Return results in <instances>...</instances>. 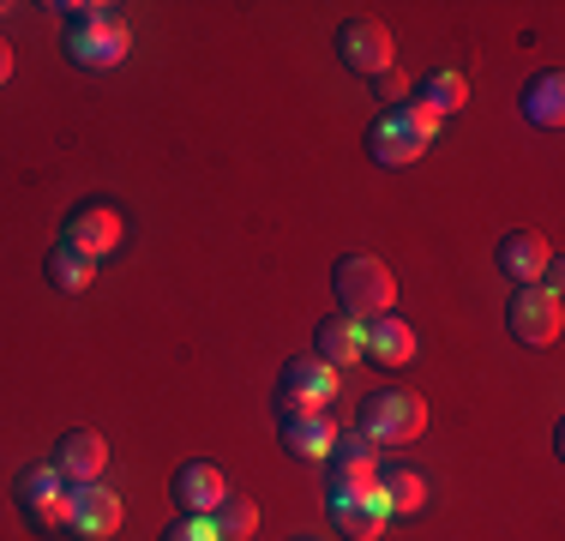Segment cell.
Listing matches in <instances>:
<instances>
[{
	"label": "cell",
	"mask_w": 565,
	"mask_h": 541,
	"mask_svg": "<svg viewBox=\"0 0 565 541\" xmlns=\"http://www.w3.org/2000/svg\"><path fill=\"white\" fill-rule=\"evenodd\" d=\"M439 127H446V120H439L427 103L409 97V103L385 108V115L367 127V157L385 162V169H409V162L427 157V145L439 139Z\"/></svg>",
	"instance_id": "obj_1"
},
{
	"label": "cell",
	"mask_w": 565,
	"mask_h": 541,
	"mask_svg": "<svg viewBox=\"0 0 565 541\" xmlns=\"http://www.w3.org/2000/svg\"><path fill=\"white\" fill-rule=\"evenodd\" d=\"M331 295H338V314L349 319H385L397 307V277L373 253H343L331 265Z\"/></svg>",
	"instance_id": "obj_2"
},
{
	"label": "cell",
	"mask_w": 565,
	"mask_h": 541,
	"mask_svg": "<svg viewBox=\"0 0 565 541\" xmlns=\"http://www.w3.org/2000/svg\"><path fill=\"white\" fill-rule=\"evenodd\" d=\"M12 499H19L24 523H31L36 535L73 530V481H66L55 464H31L19 481H12Z\"/></svg>",
	"instance_id": "obj_3"
},
{
	"label": "cell",
	"mask_w": 565,
	"mask_h": 541,
	"mask_svg": "<svg viewBox=\"0 0 565 541\" xmlns=\"http://www.w3.org/2000/svg\"><path fill=\"white\" fill-rule=\"evenodd\" d=\"M427 427V403L415 391H373L355 410V433L367 445H409Z\"/></svg>",
	"instance_id": "obj_4"
},
{
	"label": "cell",
	"mask_w": 565,
	"mask_h": 541,
	"mask_svg": "<svg viewBox=\"0 0 565 541\" xmlns=\"http://www.w3.org/2000/svg\"><path fill=\"white\" fill-rule=\"evenodd\" d=\"M282 422H301V415H326L331 410V397H338V373L326 368V361H313V356H295L289 368H282Z\"/></svg>",
	"instance_id": "obj_5"
},
{
	"label": "cell",
	"mask_w": 565,
	"mask_h": 541,
	"mask_svg": "<svg viewBox=\"0 0 565 541\" xmlns=\"http://www.w3.org/2000/svg\"><path fill=\"white\" fill-rule=\"evenodd\" d=\"M559 325H565V307H559V295L554 289H518L505 301V331L518 337L523 349H547V343H559Z\"/></svg>",
	"instance_id": "obj_6"
},
{
	"label": "cell",
	"mask_w": 565,
	"mask_h": 541,
	"mask_svg": "<svg viewBox=\"0 0 565 541\" xmlns=\"http://www.w3.org/2000/svg\"><path fill=\"white\" fill-rule=\"evenodd\" d=\"M392 54H397L392 49V31H385L380 19H343L338 24V61L355 78H380L385 66H397Z\"/></svg>",
	"instance_id": "obj_7"
},
{
	"label": "cell",
	"mask_w": 565,
	"mask_h": 541,
	"mask_svg": "<svg viewBox=\"0 0 565 541\" xmlns=\"http://www.w3.org/2000/svg\"><path fill=\"white\" fill-rule=\"evenodd\" d=\"M120 211L115 205H103V199H85V205H73L66 211V229H61V241L66 247H78L85 259H109V253L120 247Z\"/></svg>",
	"instance_id": "obj_8"
},
{
	"label": "cell",
	"mask_w": 565,
	"mask_h": 541,
	"mask_svg": "<svg viewBox=\"0 0 565 541\" xmlns=\"http://www.w3.org/2000/svg\"><path fill=\"white\" fill-rule=\"evenodd\" d=\"M493 265H500V277H511L518 289H535V283L547 277V265H554V247H547L542 229H505L500 247H493Z\"/></svg>",
	"instance_id": "obj_9"
},
{
	"label": "cell",
	"mask_w": 565,
	"mask_h": 541,
	"mask_svg": "<svg viewBox=\"0 0 565 541\" xmlns=\"http://www.w3.org/2000/svg\"><path fill=\"white\" fill-rule=\"evenodd\" d=\"M331 506V523L349 535V541H373L385 530V518H392V499H385V487H361V494H326Z\"/></svg>",
	"instance_id": "obj_10"
},
{
	"label": "cell",
	"mask_w": 565,
	"mask_h": 541,
	"mask_svg": "<svg viewBox=\"0 0 565 541\" xmlns=\"http://www.w3.org/2000/svg\"><path fill=\"white\" fill-rule=\"evenodd\" d=\"M223 494H228V476L217 464H181L169 476V499H174L181 518H211V511L223 506Z\"/></svg>",
	"instance_id": "obj_11"
},
{
	"label": "cell",
	"mask_w": 565,
	"mask_h": 541,
	"mask_svg": "<svg viewBox=\"0 0 565 541\" xmlns=\"http://www.w3.org/2000/svg\"><path fill=\"white\" fill-rule=\"evenodd\" d=\"M127 49H132L127 19H103V24H90V31H66V54H73L78 66H90V73L120 66V61H127Z\"/></svg>",
	"instance_id": "obj_12"
},
{
	"label": "cell",
	"mask_w": 565,
	"mask_h": 541,
	"mask_svg": "<svg viewBox=\"0 0 565 541\" xmlns=\"http://www.w3.org/2000/svg\"><path fill=\"white\" fill-rule=\"evenodd\" d=\"M331 487L326 494H361V487L380 481V452H373L361 433H338V445H331Z\"/></svg>",
	"instance_id": "obj_13"
},
{
	"label": "cell",
	"mask_w": 565,
	"mask_h": 541,
	"mask_svg": "<svg viewBox=\"0 0 565 541\" xmlns=\"http://www.w3.org/2000/svg\"><path fill=\"white\" fill-rule=\"evenodd\" d=\"M55 469L73 487H85V481H103V469H109V439H103L97 427H73V433H61V445H55Z\"/></svg>",
	"instance_id": "obj_14"
},
{
	"label": "cell",
	"mask_w": 565,
	"mask_h": 541,
	"mask_svg": "<svg viewBox=\"0 0 565 541\" xmlns=\"http://www.w3.org/2000/svg\"><path fill=\"white\" fill-rule=\"evenodd\" d=\"M120 530V494H109L103 481L73 487V535L85 541H109Z\"/></svg>",
	"instance_id": "obj_15"
},
{
	"label": "cell",
	"mask_w": 565,
	"mask_h": 541,
	"mask_svg": "<svg viewBox=\"0 0 565 541\" xmlns=\"http://www.w3.org/2000/svg\"><path fill=\"white\" fill-rule=\"evenodd\" d=\"M361 361H380V368H409V361H415V331L397 314L367 319V325H361Z\"/></svg>",
	"instance_id": "obj_16"
},
{
	"label": "cell",
	"mask_w": 565,
	"mask_h": 541,
	"mask_svg": "<svg viewBox=\"0 0 565 541\" xmlns=\"http://www.w3.org/2000/svg\"><path fill=\"white\" fill-rule=\"evenodd\" d=\"M313 361H326L331 373H343V368H355L361 361V319H349V314H326L313 325Z\"/></svg>",
	"instance_id": "obj_17"
},
{
	"label": "cell",
	"mask_w": 565,
	"mask_h": 541,
	"mask_svg": "<svg viewBox=\"0 0 565 541\" xmlns=\"http://www.w3.org/2000/svg\"><path fill=\"white\" fill-rule=\"evenodd\" d=\"M518 115L530 120V127H547V132L559 127V120H565V73H559V66H547V73H535L530 85H523Z\"/></svg>",
	"instance_id": "obj_18"
},
{
	"label": "cell",
	"mask_w": 565,
	"mask_h": 541,
	"mask_svg": "<svg viewBox=\"0 0 565 541\" xmlns=\"http://www.w3.org/2000/svg\"><path fill=\"white\" fill-rule=\"evenodd\" d=\"M331 445H338V427L326 415H301V422H282V452L301 457V464H326Z\"/></svg>",
	"instance_id": "obj_19"
},
{
	"label": "cell",
	"mask_w": 565,
	"mask_h": 541,
	"mask_svg": "<svg viewBox=\"0 0 565 541\" xmlns=\"http://www.w3.org/2000/svg\"><path fill=\"white\" fill-rule=\"evenodd\" d=\"M43 277H49V289H61V295H85L90 277H97V259H85L78 247L55 241V247H49V259H43Z\"/></svg>",
	"instance_id": "obj_20"
},
{
	"label": "cell",
	"mask_w": 565,
	"mask_h": 541,
	"mask_svg": "<svg viewBox=\"0 0 565 541\" xmlns=\"http://www.w3.org/2000/svg\"><path fill=\"white\" fill-rule=\"evenodd\" d=\"M380 487H385V499H392V518H415V511L427 506V476L409 464L380 469Z\"/></svg>",
	"instance_id": "obj_21"
},
{
	"label": "cell",
	"mask_w": 565,
	"mask_h": 541,
	"mask_svg": "<svg viewBox=\"0 0 565 541\" xmlns=\"http://www.w3.org/2000/svg\"><path fill=\"white\" fill-rule=\"evenodd\" d=\"M211 523H217V541H247L253 530H259V506H253L247 494H235V487H228L223 506L211 511Z\"/></svg>",
	"instance_id": "obj_22"
},
{
	"label": "cell",
	"mask_w": 565,
	"mask_h": 541,
	"mask_svg": "<svg viewBox=\"0 0 565 541\" xmlns=\"http://www.w3.org/2000/svg\"><path fill=\"white\" fill-rule=\"evenodd\" d=\"M415 103H427L439 120H446V115H457V108L469 103V78L463 73H427L422 91H415Z\"/></svg>",
	"instance_id": "obj_23"
},
{
	"label": "cell",
	"mask_w": 565,
	"mask_h": 541,
	"mask_svg": "<svg viewBox=\"0 0 565 541\" xmlns=\"http://www.w3.org/2000/svg\"><path fill=\"white\" fill-rule=\"evenodd\" d=\"M49 12H61L66 31H90L103 19H120V7H90V0H66V7H49Z\"/></svg>",
	"instance_id": "obj_24"
},
{
	"label": "cell",
	"mask_w": 565,
	"mask_h": 541,
	"mask_svg": "<svg viewBox=\"0 0 565 541\" xmlns=\"http://www.w3.org/2000/svg\"><path fill=\"white\" fill-rule=\"evenodd\" d=\"M367 85H373V97H380L385 108H397V103H409V78H403V73H397V66H385V73H380V78H367Z\"/></svg>",
	"instance_id": "obj_25"
},
{
	"label": "cell",
	"mask_w": 565,
	"mask_h": 541,
	"mask_svg": "<svg viewBox=\"0 0 565 541\" xmlns=\"http://www.w3.org/2000/svg\"><path fill=\"white\" fill-rule=\"evenodd\" d=\"M163 541H217V523L211 518H174L163 530Z\"/></svg>",
	"instance_id": "obj_26"
},
{
	"label": "cell",
	"mask_w": 565,
	"mask_h": 541,
	"mask_svg": "<svg viewBox=\"0 0 565 541\" xmlns=\"http://www.w3.org/2000/svg\"><path fill=\"white\" fill-rule=\"evenodd\" d=\"M7 78H12V49L0 43V85H7Z\"/></svg>",
	"instance_id": "obj_27"
},
{
	"label": "cell",
	"mask_w": 565,
	"mask_h": 541,
	"mask_svg": "<svg viewBox=\"0 0 565 541\" xmlns=\"http://www.w3.org/2000/svg\"><path fill=\"white\" fill-rule=\"evenodd\" d=\"M295 541H313V535H295Z\"/></svg>",
	"instance_id": "obj_28"
}]
</instances>
